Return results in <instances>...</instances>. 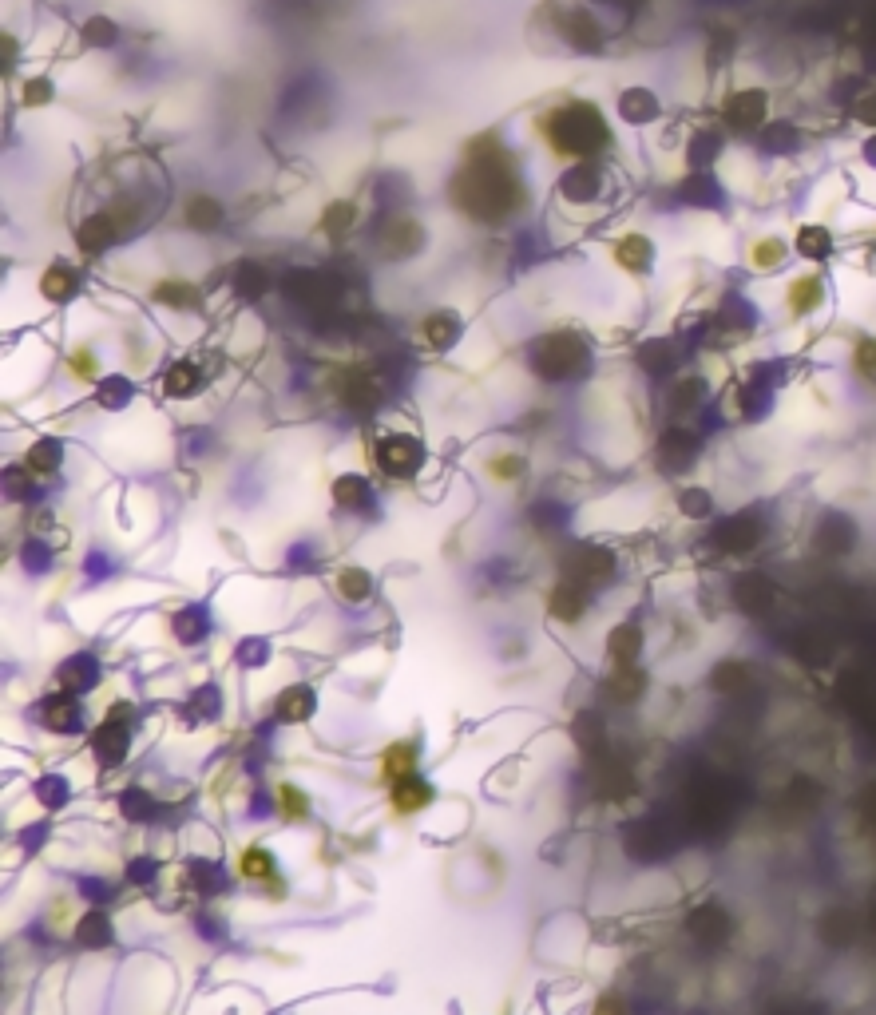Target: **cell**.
Wrapping results in <instances>:
<instances>
[{"label":"cell","mask_w":876,"mask_h":1015,"mask_svg":"<svg viewBox=\"0 0 876 1015\" xmlns=\"http://www.w3.org/2000/svg\"><path fill=\"white\" fill-rule=\"evenodd\" d=\"M433 797V786L429 782H421V778H401V782H393V805L401 809V813H413V809H421L425 801Z\"/></svg>","instance_id":"6da1fadb"},{"label":"cell","mask_w":876,"mask_h":1015,"mask_svg":"<svg viewBox=\"0 0 876 1015\" xmlns=\"http://www.w3.org/2000/svg\"><path fill=\"white\" fill-rule=\"evenodd\" d=\"M413 762H417L413 742H397V746H389V750H385V762H381L385 782H401V778H409V774H413Z\"/></svg>","instance_id":"7a4b0ae2"},{"label":"cell","mask_w":876,"mask_h":1015,"mask_svg":"<svg viewBox=\"0 0 876 1015\" xmlns=\"http://www.w3.org/2000/svg\"><path fill=\"white\" fill-rule=\"evenodd\" d=\"M817 302H821V282L817 278H797L793 290H789V310L793 314H809Z\"/></svg>","instance_id":"3957f363"},{"label":"cell","mask_w":876,"mask_h":1015,"mask_svg":"<svg viewBox=\"0 0 876 1015\" xmlns=\"http://www.w3.org/2000/svg\"><path fill=\"white\" fill-rule=\"evenodd\" d=\"M242 873H246V877H270V873H274L270 853H262V849H246V853H242Z\"/></svg>","instance_id":"277c9868"},{"label":"cell","mask_w":876,"mask_h":1015,"mask_svg":"<svg viewBox=\"0 0 876 1015\" xmlns=\"http://www.w3.org/2000/svg\"><path fill=\"white\" fill-rule=\"evenodd\" d=\"M282 805H286V817H306V797L290 786H282Z\"/></svg>","instance_id":"5b68a950"},{"label":"cell","mask_w":876,"mask_h":1015,"mask_svg":"<svg viewBox=\"0 0 876 1015\" xmlns=\"http://www.w3.org/2000/svg\"><path fill=\"white\" fill-rule=\"evenodd\" d=\"M781 250H785V246H781L777 238H769V242L758 246V258H754V262H758V266H773V262L781 258Z\"/></svg>","instance_id":"8992f818"},{"label":"cell","mask_w":876,"mask_h":1015,"mask_svg":"<svg viewBox=\"0 0 876 1015\" xmlns=\"http://www.w3.org/2000/svg\"><path fill=\"white\" fill-rule=\"evenodd\" d=\"M857 365H861L865 373H876V341H861V349H857Z\"/></svg>","instance_id":"52a82bcc"},{"label":"cell","mask_w":876,"mask_h":1015,"mask_svg":"<svg viewBox=\"0 0 876 1015\" xmlns=\"http://www.w3.org/2000/svg\"><path fill=\"white\" fill-rule=\"evenodd\" d=\"M607 1000H611V996H607ZM607 1000H603V1008H599V1015H623V1012H619V1008L611 1012V1004H607Z\"/></svg>","instance_id":"ba28073f"}]
</instances>
